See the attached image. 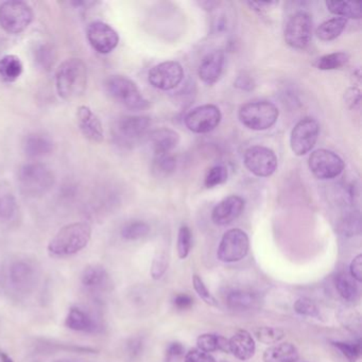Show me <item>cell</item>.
<instances>
[{"label":"cell","mask_w":362,"mask_h":362,"mask_svg":"<svg viewBox=\"0 0 362 362\" xmlns=\"http://www.w3.org/2000/svg\"><path fill=\"white\" fill-rule=\"evenodd\" d=\"M57 90L65 100L82 96L88 88V67L80 59H69L59 66L56 75Z\"/></svg>","instance_id":"1"},{"label":"cell","mask_w":362,"mask_h":362,"mask_svg":"<svg viewBox=\"0 0 362 362\" xmlns=\"http://www.w3.org/2000/svg\"><path fill=\"white\" fill-rule=\"evenodd\" d=\"M92 228L86 222H75L61 228L48 245L54 256H69L83 250L90 243Z\"/></svg>","instance_id":"2"},{"label":"cell","mask_w":362,"mask_h":362,"mask_svg":"<svg viewBox=\"0 0 362 362\" xmlns=\"http://www.w3.org/2000/svg\"><path fill=\"white\" fill-rule=\"evenodd\" d=\"M250 240L247 233L232 228L224 233L218 247L217 256L223 262H240L249 253Z\"/></svg>","instance_id":"10"},{"label":"cell","mask_w":362,"mask_h":362,"mask_svg":"<svg viewBox=\"0 0 362 362\" xmlns=\"http://www.w3.org/2000/svg\"><path fill=\"white\" fill-rule=\"evenodd\" d=\"M255 341L247 330H238L230 339V353L241 361L251 359L255 354Z\"/></svg>","instance_id":"20"},{"label":"cell","mask_w":362,"mask_h":362,"mask_svg":"<svg viewBox=\"0 0 362 362\" xmlns=\"http://www.w3.org/2000/svg\"><path fill=\"white\" fill-rule=\"evenodd\" d=\"M151 119L148 116H124L114 127V135L119 145H136L148 133Z\"/></svg>","instance_id":"8"},{"label":"cell","mask_w":362,"mask_h":362,"mask_svg":"<svg viewBox=\"0 0 362 362\" xmlns=\"http://www.w3.org/2000/svg\"><path fill=\"white\" fill-rule=\"evenodd\" d=\"M349 54L344 52H332L317 59L315 66L320 71H336L349 63Z\"/></svg>","instance_id":"30"},{"label":"cell","mask_w":362,"mask_h":362,"mask_svg":"<svg viewBox=\"0 0 362 362\" xmlns=\"http://www.w3.org/2000/svg\"><path fill=\"white\" fill-rule=\"evenodd\" d=\"M65 325L76 332H93L97 329L96 322L82 309L71 308L65 320Z\"/></svg>","instance_id":"25"},{"label":"cell","mask_w":362,"mask_h":362,"mask_svg":"<svg viewBox=\"0 0 362 362\" xmlns=\"http://www.w3.org/2000/svg\"><path fill=\"white\" fill-rule=\"evenodd\" d=\"M105 86L110 96L127 109L141 111L149 107V101L143 96L136 83L124 76H111L105 80Z\"/></svg>","instance_id":"4"},{"label":"cell","mask_w":362,"mask_h":362,"mask_svg":"<svg viewBox=\"0 0 362 362\" xmlns=\"http://www.w3.org/2000/svg\"><path fill=\"white\" fill-rule=\"evenodd\" d=\"M16 211V199L10 194H0V218L10 219Z\"/></svg>","instance_id":"40"},{"label":"cell","mask_w":362,"mask_h":362,"mask_svg":"<svg viewBox=\"0 0 362 362\" xmlns=\"http://www.w3.org/2000/svg\"><path fill=\"white\" fill-rule=\"evenodd\" d=\"M33 21V9L24 1H6L0 6V26L8 33H24Z\"/></svg>","instance_id":"6"},{"label":"cell","mask_w":362,"mask_h":362,"mask_svg":"<svg viewBox=\"0 0 362 362\" xmlns=\"http://www.w3.org/2000/svg\"><path fill=\"white\" fill-rule=\"evenodd\" d=\"M243 163L245 168L256 177H271L276 171V154L270 148L264 146H253L245 152Z\"/></svg>","instance_id":"12"},{"label":"cell","mask_w":362,"mask_h":362,"mask_svg":"<svg viewBox=\"0 0 362 362\" xmlns=\"http://www.w3.org/2000/svg\"><path fill=\"white\" fill-rule=\"evenodd\" d=\"M152 150L154 156L171 154L180 141V135L175 131L168 128L158 129L150 134Z\"/></svg>","instance_id":"19"},{"label":"cell","mask_w":362,"mask_h":362,"mask_svg":"<svg viewBox=\"0 0 362 362\" xmlns=\"http://www.w3.org/2000/svg\"><path fill=\"white\" fill-rule=\"evenodd\" d=\"M298 359V349L291 343L272 345L264 353V362H296Z\"/></svg>","instance_id":"24"},{"label":"cell","mask_w":362,"mask_h":362,"mask_svg":"<svg viewBox=\"0 0 362 362\" xmlns=\"http://www.w3.org/2000/svg\"><path fill=\"white\" fill-rule=\"evenodd\" d=\"M328 11L334 16H340L341 18H361V4L356 1H326Z\"/></svg>","instance_id":"26"},{"label":"cell","mask_w":362,"mask_h":362,"mask_svg":"<svg viewBox=\"0 0 362 362\" xmlns=\"http://www.w3.org/2000/svg\"><path fill=\"white\" fill-rule=\"evenodd\" d=\"M184 355V346L179 342L171 343L166 351V362H177Z\"/></svg>","instance_id":"46"},{"label":"cell","mask_w":362,"mask_h":362,"mask_svg":"<svg viewBox=\"0 0 362 362\" xmlns=\"http://www.w3.org/2000/svg\"><path fill=\"white\" fill-rule=\"evenodd\" d=\"M150 233L149 224L144 221H132L122 228V236L127 240H139Z\"/></svg>","instance_id":"32"},{"label":"cell","mask_w":362,"mask_h":362,"mask_svg":"<svg viewBox=\"0 0 362 362\" xmlns=\"http://www.w3.org/2000/svg\"><path fill=\"white\" fill-rule=\"evenodd\" d=\"M10 277H11L12 284L18 289L26 291V290L30 289L35 284V271L33 270V267L26 262H16L11 267Z\"/></svg>","instance_id":"23"},{"label":"cell","mask_w":362,"mask_h":362,"mask_svg":"<svg viewBox=\"0 0 362 362\" xmlns=\"http://www.w3.org/2000/svg\"><path fill=\"white\" fill-rule=\"evenodd\" d=\"M173 304L177 307V309H188L192 304H194V300H192V296H188V294H179V296H175V300H173Z\"/></svg>","instance_id":"48"},{"label":"cell","mask_w":362,"mask_h":362,"mask_svg":"<svg viewBox=\"0 0 362 362\" xmlns=\"http://www.w3.org/2000/svg\"><path fill=\"white\" fill-rule=\"evenodd\" d=\"M320 126L311 117L300 119L293 127L290 135V147L296 156H303L309 153L319 139Z\"/></svg>","instance_id":"11"},{"label":"cell","mask_w":362,"mask_h":362,"mask_svg":"<svg viewBox=\"0 0 362 362\" xmlns=\"http://www.w3.org/2000/svg\"><path fill=\"white\" fill-rule=\"evenodd\" d=\"M192 283H194V288L197 293L206 304L211 305V306L217 305V300H216L215 296L207 289L206 285L199 275H194Z\"/></svg>","instance_id":"41"},{"label":"cell","mask_w":362,"mask_h":362,"mask_svg":"<svg viewBox=\"0 0 362 362\" xmlns=\"http://www.w3.org/2000/svg\"><path fill=\"white\" fill-rule=\"evenodd\" d=\"M336 349L342 353L344 357L347 358L349 362H356L361 355V344L357 343L334 342L332 343Z\"/></svg>","instance_id":"38"},{"label":"cell","mask_w":362,"mask_h":362,"mask_svg":"<svg viewBox=\"0 0 362 362\" xmlns=\"http://www.w3.org/2000/svg\"><path fill=\"white\" fill-rule=\"evenodd\" d=\"M77 117L80 130L86 139L93 143H101L105 139L103 124L90 107L86 105L79 107L77 110Z\"/></svg>","instance_id":"18"},{"label":"cell","mask_w":362,"mask_h":362,"mask_svg":"<svg viewBox=\"0 0 362 362\" xmlns=\"http://www.w3.org/2000/svg\"><path fill=\"white\" fill-rule=\"evenodd\" d=\"M177 167V160L173 154H166V156H154L153 170L158 175H169L175 170Z\"/></svg>","instance_id":"35"},{"label":"cell","mask_w":362,"mask_h":362,"mask_svg":"<svg viewBox=\"0 0 362 362\" xmlns=\"http://www.w3.org/2000/svg\"><path fill=\"white\" fill-rule=\"evenodd\" d=\"M228 169L221 165L211 167L205 175L204 185L207 188H214L228 181Z\"/></svg>","instance_id":"34"},{"label":"cell","mask_w":362,"mask_h":362,"mask_svg":"<svg viewBox=\"0 0 362 362\" xmlns=\"http://www.w3.org/2000/svg\"><path fill=\"white\" fill-rule=\"evenodd\" d=\"M24 71V65L18 57L8 54L0 59V76L5 81L14 82L21 77Z\"/></svg>","instance_id":"28"},{"label":"cell","mask_w":362,"mask_h":362,"mask_svg":"<svg viewBox=\"0 0 362 362\" xmlns=\"http://www.w3.org/2000/svg\"><path fill=\"white\" fill-rule=\"evenodd\" d=\"M334 285H336L337 290L339 294L344 298L345 300L353 302L357 298L358 296V287L356 285L354 279L346 273H340L337 275L334 279Z\"/></svg>","instance_id":"31"},{"label":"cell","mask_w":362,"mask_h":362,"mask_svg":"<svg viewBox=\"0 0 362 362\" xmlns=\"http://www.w3.org/2000/svg\"><path fill=\"white\" fill-rule=\"evenodd\" d=\"M86 35L93 49L101 54H107L113 52L119 43L117 31L107 23H92L88 26Z\"/></svg>","instance_id":"15"},{"label":"cell","mask_w":362,"mask_h":362,"mask_svg":"<svg viewBox=\"0 0 362 362\" xmlns=\"http://www.w3.org/2000/svg\"><path fill=\"white\" fill-rule=\"evenodd\" d=\"M344 98L345 103L351 110L360 109V105H361V92H360L359 88H355V86L349 88L346 93H345Z\"/></svg>","instance_id":"44"},{"label":"cell","mask_w":362,"mask_h":362,"mask_svg":"<svg viewBox=\"0 0 362 362\" xmlns=\"http://www.w3.org/2000/svg\"><path fill=\"white\" fill-rule=\"evenodd\" d=\"M346 25L347 20H344V18H330V20L322 23V24L317 27V30H315V35H317V39L321 40V41H332V40H336L337 37H340L341 33L344 31Z\"/></svg>","instance_id":"27"},{"label":"cell","mask_w":362,"mask_h":362,"mask_svg":"<svg viewBox=\"0 0 362 362\" xmlns=\"http://www.w3.org/2000/svg\"><path fill=\"white\" fill-rule=\"evenodd\" d=\"M0 359H1V362H13V360L4 351H0Z\"/></svg>","instance_id":"51"},{"label":"cell","mask_w":362,"mask_h":362,"mask_svg":"<svg viewBox=\"0 0 362 362\" xmlns=\"http://www.w3.org/2000/svg\"><path fill=\"white\" fill-rule=\"evenodd\" d=\"M308 166L313 175L319 180L338 177L345 168L342 158L327 149H317L309 156Z\"/></svg>","instance_id":"9"},{"label":"cell","mask_w":362,"mask_h":362,"mask_svg":"<svg viewBox=\"0 0 362 362\" xmlns=\"http://www.w3.org/2000/svg\"><path fill=\"white\" fill-rule=\"evenodd\" d=\"M218 351L230 353V340L222 336H218Z\"/></svg>","instance_id":"50"},{"label":"cell","mask_w":362,"mask_h":362,"mask_svg":"<svg viewBox=\"0 0 362 362\" xmlns=\"http://www.w3.org/2000/svg\"><path fill=\"white\" fill-rule=\"evenodd\" d=\"M245 207V201L241 197H226L214 207L211 211V221L216 226H228L243 213Z\"/></svg>","instance_id":"16"},{"label":"cell","mask_w":362,"mask_h":362,"mask_svg":"<svg viewBox=\"0 0 362 362\" xmlns=\"http://www.w3.org/2000/svg\"><path fill=\"white\" fill-rule=\"evenodd\" d=\"M349 272H351V276L353 277L355 281H362V255L356 256L353 260H351V266H349Z\"/></svg>","instance_id":"47"},{"label":"cell","mask_w":362,"mask_h":362,"mask_svg":"<svg viewBox=\"0 0 362 362\" xmlns=\"http://www.w3.org/2000/svg\"><path fill=\"white\" fill-rule=\"evenodd\" d=\"M82 285L93 292L105 291L111 285L109 274L103 267L90 266L83 271Z\"/></svg>","instance_id":"21"},{"label":"cell","mask_w":362,"mask_h":362,"mask_svg":"<svg viewBox=\"0 0 362 362\" xmlns=\"http://www.w3.org/2000/svg\"><path fill=\"white\" fill-rule=\"evenodd\" d=\"M226 56L221 50H214L203 58L199 66V78L207 86H213L223 73Z\"/></svg>","instance_id":"17"},{"label":"cell","mask_w":362,"mask_h":362,"mask_svg":"<svg viewBox=\"0 0 362 362\" xmlns=\"http://www.w3.org/2000/svg\"><path fill=\"white\" fill-rule=\"evenodd\" d=\"M167 269H168V258H167L166 254H158L152 262L151 276L154 279H162Z\"/></svg>","instance_id":"42"},{"label":"cell","mask_w":362,"mask_h":362,"mask_svg":"<svg viewBox=\"0 0 362 362\" xmlns=\"http://www.w3.org/2000/svg\"><path fill=\"white\" fill-rule=\"evenodd\" d=\"M185 362H216V360L211 354L200 349H192L186 354Z\"/></svg>","instance_id":"45"},{"label":"cell","mask_w":362,"mask_h":362,"mask_svg":"<svg viewBox=\"0 0 362 362\" xmlns=\"http://www.w3.org/2000/svg\"><path fill=\"white\" fill-rule=\"evenodd\" d=\"M228 304L233 310L243 311L253 308L257 304V298L251 292L236 290L228 296Z\"/></svg>","instance_id":"29"},{"label":"cell","mask_w":362,"mask_h":362,"mask_svg":"<svg viewBox=\"0 0 362 362\" xmlns=\"http://www.w3.org/2000/svg\"><path fill=\"white\" fill-rule=\"evenodd\" d=\"M52 149H54V144L46 135L33 133L25 139V153L29 158H43L52 153Z\"/></svg>","instance_id":"22"},{"label":"cell","mask_w":362,"mask_h":362,"mask_svg":"<svg viewBox=\"0 0 362 362\" xmlns=\"http://www.w3.org/2000/svg\"><path fill=\"white\" fill-rule=\"evenodd\" d=\"M341 230L345 236H354L360 233V217L358 213L347 214L341 221Z\"/></svg>","instance_id":"37"},{"label":"cell","mask_w":362,"mask_h":362,"mask_svg":"<svg viewBox=\"0 0 362 362\" xmlns=\"http://www.w3.org/2000/svg\"><path fill=\"white\" fill-rule=\"evenodd\" d=\"M294 310L296 313L305 317H317L319 315V309L317 305L307 298H300L294 303Z\"/></svg>","instance_id":"39"},{"label":"cell","mask_w":362,"mask_h":362,"mask_svg":"<svg viewBox=\"0 0 362 362\" xmlns=\"http://www.w3.org/2000/svg\"><path fill=\"white\" fill-rule=\"evenodd\" d=\"M254 336L264 344H275L285 337V332L281 328L264 326V327L256 328L254 330Z\"/></svg>","instance_id":"33"},{"label":"cell","mask_w":362,"mask_h":362,"mask_svg":"<svg viewBox=\"0 0 362 362\" xmlns=\"http://www.w3.org/2000/svg\"><path fill=\"white\" fill-rule=\"evenodd\" d=\"M198 349L205 351V353H211V351L218 349V336L213 334H201L197 340Z\"/></svg>","instance_id":"43"},{"label":"cell","mask_w":362,"mask_h":362,"mask_svg":"<svg viewBox=\"0 0 362 362\" xmlns=\"http://www.w3.org/2000/svg\"><path fill=\"white\" fill-rule=\"evenodd\" d=\"M313 22L310 14L298 11L288 18L284 29L286 43L294 49H305L313 39Z\"/></svg>","instance_id":"7"},{"label":"cell","mask_w":362,"mask_h":362,"mask_svg":"<svg viewBox=\"0 0 362 362\" xmlns=\"http://www.w3.org/2000/svg\"><path fill=\"white\" fill-rule=\"evenodd\" d=\"M192 230L187 226H182L177 235V254L181 259L189 255L192 249Z\"/></svg>","instance_id":"36"},{"label":"cell","mask_w":362,"mask_h":362,"mask_svg":"<svg viewBox=\"0 0 362 362\" xmlns=\"http://www.w3.org/2000/svg\"><path fill=\"white\" fill-rule=\"evenodd\" d=\"M222 114L219 107L204 105L194 107L185 116V126L197 134H205L215 130L221 122Z\"/></svg>","instance_id":"13"},{"label":"cell","mask_w":362,"mask_h":362,"mask_svg":"<svg viewBox=\"0 0 362 362\" xmlns=\"http://www.w3.org/2000/svg\"><path fill=\"white\" fill-rule=\"evenodd\" d=\"M18 180L23 194L40 197L49 192L54 186V175L45 164L28 163L21 167Z\"/></svg>","instance_id":"3"},{"label":"cell","mask_w":362,"mask_h":362,"mask_svg":"<svg viewBox=\"0 0 362 362\" xmlns=\"http://www.w3.org/2000/svg\"><path fill=\"white\" fill-rule=\"evenodd\" d=\"M247 5L252 8V9L255 10L257 12H264L266 10L270 9V7L272 6L279 5V3H273V1H269V3H264V1H260V3H247Z\"/></svg>","instance_id":"49"},{"label":"cell","mask_w":362,"mask_h":362,"mask_svg":"<svg viewBox=\"0 0 362 362\" xmlns=\"http://www.w3.org/2000/svg\"><path fill=\"white\" fill-rule=\"evenodd\" d=\"M279 111L274 103L269 101H253L241 105L239 120L250 130L264 131L272 128L279 119Z\"/></svg>","instance_id":"5"},{"label":"cell","mask_w":362,"mask_h":362,"mask_svg":"<svg viewBox=\"0 0 362 362\" xmlns=\"http://www.w3.org/2000/svg\"><path fill=\"white\" fill-rule=\"evenodd\" d=\"M184 79L183 66L177 61H166L150 69L148 80L153 88L160 90H171Z\"/></svg>","instance_id":"14"}]
</instances>
